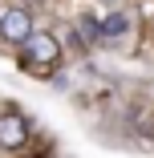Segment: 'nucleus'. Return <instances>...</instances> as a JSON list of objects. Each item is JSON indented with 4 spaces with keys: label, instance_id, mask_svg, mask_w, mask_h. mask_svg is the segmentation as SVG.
<instances>
[{
    "label": "nucleus",
    "instance_id": "5",
    "mask_svg": "<svg viewBox=\"0 0 154 158\" xmlns=\"http://www.w3.org/2000/svg\"><path fill=\"white\" fill-rule=\"evenodd\" d=\"M81 33H85L89 41H94V37H102V24H94V20H89V16H85V20H81Z\"/></svg>",
    "mask_w": 154,
    "mask_h": 158
},
{
    "label": "nucleus",
    "instance_id": "1",
    "mask_svg": "<svg viewBox=\"0 0 154 158\" xmlns=\"http://www.w3.org/2000/svg\"><path fill=\"white\" fill-rule=\"evenodd\" d=\"M28 37H33V20H28L24 8H8L4 16H0V41H8V45H24Z\"/></svg>",
    "mask_w": 154,
    "mask_h": 158
},
{
    "label": "nucleus",
    "instance_id": "2",
    "mask_svg": "<svg viewBox=\"0 0 154 158\" xmlns=\"http://www.w3.org/2000/svg\"><path fill=\"white\" fill-rule=\"evenodd\" d=\"M24 53H28L33 65H53V61L61 57V45H57L53 33H33V37L24 41Z\"/></svg>",
    "mask_w": 154,
    "mask_h": 158
},
{
    "label": "nucleus",
    "instance_id": "4",
    "mask_svg": "<svg viewBox=\"0 0 154 158\" xmlns=\"http://www.w3.org/2000/svg\"><path fill=\"white\" fill-rule=\"evenodd\" d=\"M126 24H130L126 16H122V12H114V16L102 24V37H118V33H126Z\"/></svg>",
    "mask_w": 154,
    "mask_h": 158
},
{
    "label": "nucleus",
    "instance_id": "3",
    "mask_svg": "<svg viewBox=\"0 0 154 158\" xmlns=\"http://www.w3.org/2000/svg\"><path fill=\"white\" fill-rule=\"evenodd\" d=\"M24 142H28V122H24L16 110L0 114V146H4V150H16V146H24Z\"/></svg>",
    "mask_w": 154,
    "mask_h": 158
}]
</instances>
